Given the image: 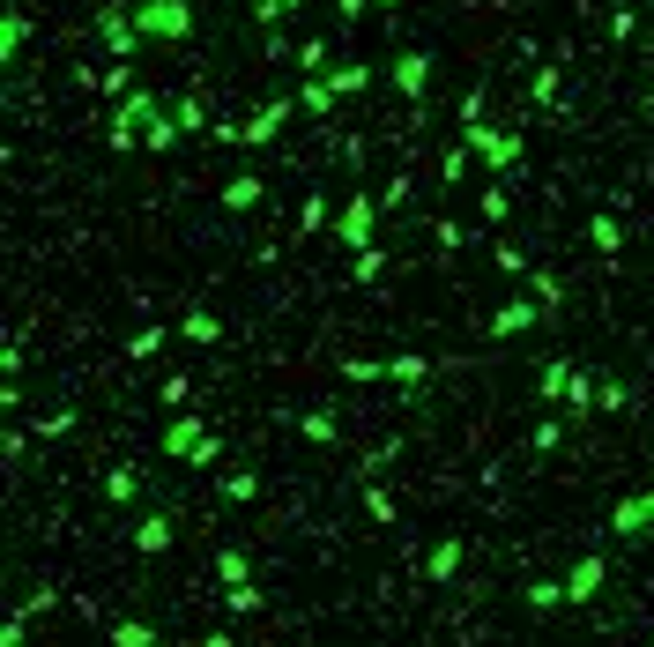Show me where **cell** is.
<instances>
[{
    "label": "cell",
    "instance_id": "6da1fadb",
    "mask_svg": "<svg viewBox=\"0 0 654 647\" xmlns=\"http://www.w3.org/2000/svg\"><path fill=\"white\" fill-rule=\"evenodd\" d=\"M142 30H186V0H149V8H142Z\"/></svg>",
    "mask_w": 654,
    "mask_h": 647
}]
</instances>
